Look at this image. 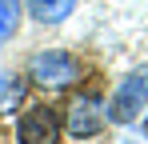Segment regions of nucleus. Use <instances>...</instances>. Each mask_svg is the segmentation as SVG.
Here are the masks:
<instances>
[{"mask_svg": "<svg viewBox=\"0 0 148 144\" xmlns=\"http://www.w3.org/2000/svg\"><path fill=\"white\" fill-rule=\"evenodd\" d=\"M144 104H148V68H140L128 80H120V88L112 92V104H108V116L112 124H132L144 112Z\"/></svg>", "mask_w": 148, "mask_h": 144, "instance_id": "nucleus-2", "label": "nucleus"}, {"mask_svg": "<svg viewBox=\"0 0 148 144\" xmlns=\"http://www.w3.org/2000/svg\"><path fill=\"white\" fill-rule=\"evenodd\" d=\"M104 124H108V112H104V104H100L96 96H80V100H72L68 120H64V128H68L72 140H88V136H96Z\"/></svg>", "mask_w": 148, "mask_h": 144, "instance_id": "nucleus-3", "label": "nucleus"}, {"mask_svg": "<svg viewBox=\"0 0 148 144\" xmlns=\"http://www.w3.org/2000/svg\"><path fill=\"white\" fill-rule=\"evenodd\" d=\"M20 100H24V80L12 72H0V116H8Z\"/></svg>", "mask_w": 148, "mask_h": 144, "instance_id": "nucleus-5", "label": "nucleus"}, {"mask_svg": "<svg viewBox=\"0 0 148 144\" xmlns=\"http://www.w3.org/2000/svg\"><path fill=\"white\" fill-rule=\"evenodd\" d=\"M16 24H20V4L16 0H0V44L16 32Z\"/></svg>", "mask_w": 148, "mask_h": 144, "instance_id": "nucleus-6", "label": "nucleus"}, {"mask_svg": "<svg viewBox=\"0 0 148 144\" xmlns=\"http://www.w3.org/2000/svg\"><path fill=\"white\" fill-rule=\"evenodd\" d=\"M28 76L40 84V88H68L76 76H80V64H76L68 52H36L32 60H28Z\"/></svg>", "mask_w": 148, "mask_h": 144, "instance_id": "nucleus-1", "label": "nucleus"}, {"mask_svg": "<svg viewBox=\"0 0 148 144\" xmlns=\"http://www.w3.org/2000/svg\"><path fill=\"white\" fill-rule=\"evenodd\" d=\"M16 136H20V144H56L60 120H56V112L48 104H32L16 124Z\"/></svg>", "mask_w": 148, "mask_h": 144, "instance_id": "nucleus-4", "label": "nucleus"}, {"mask_svg": "<svg viewBox=\"0 0 148 144\" xmlns=\"http://www.w3.org/2000/svg\"><path fill=\"white\" fill-rule=\"evenodd\" d=\"M32 4H36V8H44V4H52V0H32Z\"/></svg>", "mask_w": 148, "mask_h": 144, "instance_id": "nucleus-8", "label": "nucleus"}, {"mask_svg": "<svg viewBox=\"0 0 148 144\" xmlns=\"http://www.w3.org/2000/svg\"><path fill=\"white\" fill-rule=\"evenodd\" d=\"M72 8H76V0H52V4H44V8H36V16L48 24V20H64Z\"/></svg>", "mask_w": 148, "mask_h": 144, "instance_id": "nucleus-7", "label": "nucleus"}]
</instances>
